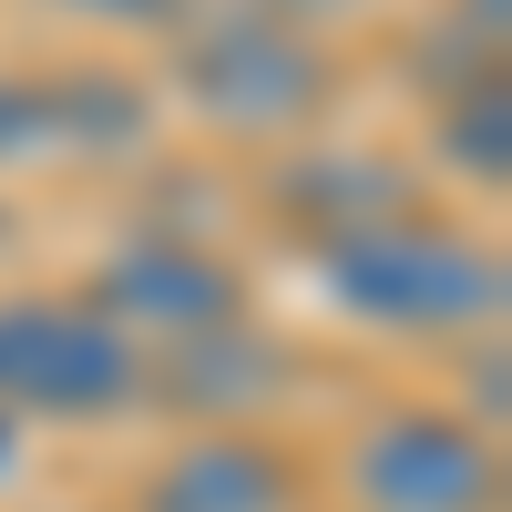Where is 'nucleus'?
<instances>
[{"label":"nucleus","mask_w":512,"mask_h":512,"mask_svg":"<svg viewBox=\"0 0 512 512\" xmlns=\"http://www.w3.org/2000/svg\"><path fill=\"white\" fill-rule=\"evenodd\" d=\"M318 287L338 318L390 328V338H461V328H492V308H502L492 246H472L461 226H431L420 205L318 246Z\"/></svg>","instance_id":"nucleus-1"},{"label":"nucleus","mask_w":512,"mask_h":512,"mask_svg":"<svg viewBox=\"0 0 512 512\" xmlns=\"http://www.w3.org/2000/svg\"><path fill=\"white\" fill-rule=\"evenodd\" d=\"M144 349L93 297L21 287L0 297V410L11 420H123L144 400Z\"/></svg>","instance_id":"nucleus-2"},{"label":"nucleus","mask_w":512,"mask_h":512,"mask_svg":"<svg viewBox=\"0 0 512 512\" xmlns=\"http://www.w3.org/2000/svg\"><path fill=\"white\" fill-rule=\"evenodd\" d=\"M185 103L216 123V134H308L318 103H328V52L318 31H287V21H216L185 41Z\"/></svg>","instance_id":"nucleus-3"},{"label":"nucleus","mask_w":512,"mask_h":512,"mask_svg":"<svg viewBox=\"0 0 512 512\" xmlns=\"http://www.w3.org/2000/svg\"><path fill=\"white\" fill-rule=\"evenodd\" d=\"M349 502L359 512H492L502 502V461H492V431H472L461 410H379L369 431L349 441Z\"/></svg>","instance_id":"nucleus-4"},{"label":"nucleus","mask_w":512,"mask_h":512,"mask_svg":"<svg viewBox=\"0 0 512 512\" xmlns=\"http://www.w3.org/2000/svg\"><path fill=\"white\" fill-rule=\"evenodd\" d=\"M82 297H93V308H103L123 338H134V349H144V338H175V349H185V338L236 328V318H246V277H236L205 236H185V226L123 236Z\"/></svg>","instance_id":"nucleus-5"},{"label":"nucleus","mask_w":512,"mask_h":512,"mask_svg":"<svg viewBox=\"0 0 512 512\" xmlns=\"http://www.w3.org/2000/svg\"><path fill=\"white\" fill-rule=\"evenodd\" d=\"M134 512H308V461L256 431H195L144 472Z\"/></svg>","instance_id":"nucleus-6"},{"label":"nucleus","mask_w":512,"mask_h":512,"mask_svg":"<svg viewBox=\"0 0 512 512\" xmlns=\"http://www.w3.org/2000/svg\"><path fill=\"white\" fill-rule=\"evenodd\" d=\"M144 390H164L175 410H195L205 431H236V410H256V400L287 390V349H277V338H256V328L236 318V328L185 338L164 369H144Z\"/></svg>","instance_id":"nucleus-7"},{"label":"nucleus","mask_w":512,"mask_h":512,"mask_svg":"<svg viewBox=\"0 0 512 512\" xmlns=\"http://www.w3.org/2000/svg\"><path fill=\"white\" fill-rule=\"evenodd\" d=\"M287 205H308L297 226H318V246H338V236H359V226L410 216V185H400L379 154H308V164L287 175Z\"/></svg>","instance_id":"nucleus-8"},{"label":"nucleus","mask_w":512,"mask_h":512,"mask_svg":"<svg viewBox=\"0 0 512 512\" xmlns=\"http://www.w3.org/2000/svg\"><path fill=\"white\" fill-rule=\"evenodd\" d=\"M52 134H62V154H134L154 134V93L113 62H72V72H52Z\"/></svg>","instance_id":"nucleus-9"},{"label":"nucleus","mask_w":512,"mask_h":512,"mask_svg":"<svg viewBox=\"0 0 512 512\" xmlns=\"http://www.w3.org/2000/svg\"><path fill=\"white\" fill-rule=\"evenodd\" d=\"M502 123H512V113H502V82L482 72L472 93L441 113V154H451V164H472L482 185H502V164H512V154H502Z\"/></svg>","instance_id":"nucleus-10"},{"label":"nucleus","mask_w":512,"mask_h":512,"mask_svg":"<svg viewBox=\"0 0 512 512\" xmlns=\"http://www.w3.org/2000/svg\"><path fill=\"white\" fill-rule=\"evenodd\" d=\"M31 154H62V134H52V72H0V164H31Z\"/></svg>","instance_id":"nucleus-11"},{"label":"nucleus","mask_w":512,"mask_h":512,"mask_svg":"<svg viewBox=\"0 0 512 512\" xmlns=\"http://www.w3.org/2000/svg\"><path fill=\"white\" fill-rule=\"evenodd\" d=\"M52 11L93 21V31H185V0H52Z\"/></svg>","instance_id":"nucleus-12"},{"label":"nucleus","mask_w":512,"mask_h":512,"mask_svg":"<svg viewBox=\"0 0 512 512\" xmlns=\"http://www.w3.org/2000/svg\"><path fill=\"white\" fill-rule=\"evenodd\" d=\"M236 11H256V21H287V31H308V21H328L338 0H236Z\"/></svg>","instance_id":"nucleus-13"},{"label":"nucleus","mask_w":512,"mask_h":512,"mask_svg":"<svg viewBox=\"0 0 512 512\" xmlns=\"http://www.w3.org/2000/svg\"><path fill=\"white\" fill-rule=\"evenodd\" d=\"M11 451H21V420H11V410H0V472H11Z\"/></svg>","instance_id":"nucleus-14"},{"label":"nucleus","mask_w":512,"mask_h":512,"mask_svg":"<svg viewBox=\"0 0 512 512\" xmlns=\"http://www.w3.org/2000/svg\"><path fill=\"white\" fill-rule=\"evenodd\" d=\"M0 246H11V216H0Z\"/></svg>","instance_id":"nucleus-15"}]
</instances>
